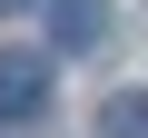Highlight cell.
<instances>
[{"label": "cell", "mask_w": 148, "mask_h": 138, "mask_svg": "<svg viewBox=\"0 0 148 138\" xmlns=\"http://www.w3.org/2000/svg\"><path fill=\"white\" fill-rule=\"evenodd\" d=\"M40 109H49V59L0 49V118H40Z\"/></svg>", "instance_id": "cell-1"}, {"label": "cell", "mask_w": 148, "mask_h": 138, "mask_svg": "<svg viewBox=\"0 0 148 138\" xmlns=\"http://www.w3.org/2000/svg\"><path fill=\"white\" fill-rule=\"evenodd\" d=\"M49 30H59V49H89L109 30V0H49Z\"/></svg>", "instance_id": "cell-2"}, {"label": "cell", "mask_w": 148, "mask_h": 138, "mask_svg": "<svg viewBox=\"0 0 148 138\" xmlns=\"http://www.w3.org/2000/svg\"><path fill=\"white\" fill-rule=\"evenodd\" d=\"M99 138H148V89H119L99 109Z\"/></svg>", "instance_id": "cell-3"}, {"label": "cell", "mask_w": 148, "mask_h": 138, "mask_svg": "<svg viewBox=\"0 0 148 138\" xmlns=\"http://www.w3.org/2000/svg\"><path fill=\"white\" fill-rule=\"evenodd\" d=\"M0 10H30V0H0Z\"/></svg>", "instance_id": "cell-4"}]
</instances>
